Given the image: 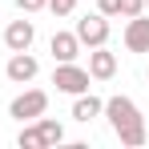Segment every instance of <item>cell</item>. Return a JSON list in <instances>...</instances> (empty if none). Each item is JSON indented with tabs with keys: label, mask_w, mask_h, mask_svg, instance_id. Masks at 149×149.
Masks as SVG:
<instances>
[{
	"label": "cell",
	"mask_w": 149,
	"mask_h": 149,
	"mask_svg": "<svg viewBox=\"0 0 149 149\" xmlns=\"http://www.w3.org/2000/svg\"><path fill=\"white\" fill-rule=\"evenodd\" d=\"M101 113L109 117L113 133L121 137V145H133V149L145 145V117H141V109H137L129 97H109Z\"/></svg>",
	"instance_id": "obj_1"
},
{
	"label": "cell",
	"mask_w": 149,
	"mask_h": 149,
	"mask_svg": "<svg viewBox=\"0 0 149 149\" xmlns=\"http://www.w3.org/2000/svg\"><path fill=\"white\" fill-rule=\"evenodd\" d=\"M89 69H81V65H73V61H65V65H56V73H52V85L61 89V93H69V97H77V93H89Z\"/></svg>",
	"instance_id": "obj_2"
},
{
	"label": "cell",
	"mask_w": 149,
	"mask_h": 149,
	"mask_svg": "<svg viewBox=\"0 0 149 149\" xmlns=\"http://www.w3.org/2000/svg\"><path fill=\"white\" fill-rule=\"evenodd\" d=\"M45 109H49V93H45V89H28V93H20V97L8 105V113H12L16 121H36Z\"/></svg>",
	"instance_id": "obj_3"
},
{
	"label": "cell",
	"mask_w": 149,
	"mask_h": 149,
	"mask_svg": "<svg viewBox=\"0 0 149 149\" xmlns=\"http://www.w3.org/2000/svg\"><path fill=\"white\" fill-rule=\"evenodd\" d=\"M77 40H81V45H89V49L105 45V40H109V16H101V12L81 16V20H77Z\"/></svg>",
	"instance_id": "obj_4"
},
{
	"label": "cell",
	"mask_w": 149,
	"mask_h": 149,
	"mask_svg": "<svg viewBox=\"0 0 149 149\" xmlns=\"http://www.w3.org/2000/svg\"><path fill=\"white\" fill-rule=\"evenodd\" d=\"M125 49L129 52H149V16H129L125 24Z\"/></svg>",
	"instance_id": "obj_5"
},
{
	"label": "cell",
	"mask_w": 149,
	"mask_h": 149,
	"mask_svg": "<svg viewBox=\"0 0 149 149\" xmlns=\"http://www.w3.org/2000/svg\"><path fill=\"white\" fill-rule=\"evenodd\" d=\"M113 73H117V56L105 49V45H97V49L89 52V77L93 81H109Z\"/></svg>",
	"instance_id": "obj_6"
},
{
	"label": "cell",
	"mask_w": 149,
	"mask_h": 149,
	"mask_svg": "<svg viewBox=\"0 0 149 149\" xmlns=\"http://www.w3.org/2000/svg\"><path fill=\"white\" fill-rule=\"evenodd\" d=\"M36 69H40V65H36V56H28V49H24V52H12V61H8V69H4V73H8V81L24 85V81L36 77Z\"/></svg>",
	"instance_id": "obj_7"
},
{
	"label": "cell",
	"mask_w": 149,
	"mask_h": 149,
	"mask_svg": "<svg viewBox=\"0 0 149 149\" xmlns=\"http://www.w3.org/2000/svg\"><path fill=\"white\" fill-rule=\"evenodd\" d=\"M32 36H36L32 20H12V24L4 28V45H8L12 52H24L28 45H32Z\"/></svg>",
	"instance_id": "obj_8"
},
{
	"label": "cell",
	"mask_w": 149,
	"mask_h": 149,
	"mask_svg": "<svg viewBox=\"0 0 149 149\" xmlns=\"http://www.w3.org/2000/svg\"><path fill=\"white\" fill-rule=\"evenodd\" d=\"M49 49H52V61H77V52H81V40H77V32H52V40H49Z\"/></svg>",
	"instance_id": "obj_9"
},
{
	"label": "cell",
	"mask_w": 149,
	"mask_h": 149,
	"mask_svg": "<svg viewBox=\"0 0 149 149\" xmlns=\"http://www.w3.org/2000/svg\"><path fill=\"white\" fill-rule=\"evenodd\" d=\"M101 109H105V101L101 97H93V93H77V101H73V117L77 121H93V117H101Z\"/></svg>",
	"instance_id": "obj_10"
},
{
	"label": "cell",
	"mask_w": 149,
	"mask_h": 149,
	"mask_svg": "<svg viewBox=\"0 0 149 149\" xmlns=\"http://www.w3.org/2000/svg\"><path fill=\"white\" fill-rule=\"evenodd\" d=\"M36 133H40V145H61L65 141V129H61V121H52V117H36Z\"/></svg>",
	"instance_id": "obj_11"
},
{
	"label": "cell",
	"mask_w": 149,
	"mask_h": 149,
	"mask_svg": "<svg viewBox=\"0 0 149 149\" xmlns=\"http://www.w3.org/2000/svg\"><path fill=\"white\" fill-rule=\"evenodd\" d=\"M20 149H40V133H36V125H28V129H20Z\"/></svg>",
	"instance_id": "obj_12"
},
{
	"label": "cell",
	"mask_w": 149,
	"mask_h": 149,
	"mask_svg": "<svg viewBox=\"0 0 149 149\" xmlns=\"http://www.w3.org/2000/svg\"><path fill=\"white\" fill-rule=\"evenodd\" d=\"M97 12L101 16H121V0H97Z\"/></svg>",
	"instance_id": "obj_13"
},
{
	"label": "cell",
	"mask_w": 149,
	"mask_h": 149,
	"mask_svg": "<svg viewBox=\"0 0 149 149\" xmlns=\"http://www.w3.org/2000/svg\"><path fill=\"white\" fill-rule=\"evenodd\" d=\"M141 8H145V0H121V16H125V20H129V16H137Z\"/></svg>",
	"instance_id": "obj_14"
},
{
	"label": "cell",
	"mask_w": 149,
	"mask_h": 149,
	"mask_svg": "<svg viewBox=\"0 0 149 149\" xmlns=\"http://www.w3.org/2000/svg\"><path fill=\"white\" fill-rule=\"evenodd\" d=\"M49 8L56 12V16H69V12L77 8V0H49Z\"/></svg>",
	"instance_id": "obj_15"
},
{
	"label": "cell",
	"mask_w": 149,
	"mask_h": 149,
	"mask_svg": "<svg viewBox=\"0 0 149 149\" xmlns=\"http://www.w3.org/2000/svg\"><path fill=\"white\" fill-rule=\"evenodd\" d=\"M16 8L20 12H40V8H49V0H16Z\"/></svg>",
	"instance_id": "obj_16"
},
{
	"label": "cell",
	"mask_w": 149,
	"mask_h": 149,
	"mask_svg": "<svg viewBox=\"0 0 149 149\" xmlns=\"http://www.w3.org/2000/svg\"><path fill=\"white\" fill-rule=\"evenodd\" d=\"M145 8H149V0H145Z\"/></svg>",
	"instance_id": "obj_17"
}]
</instances>
